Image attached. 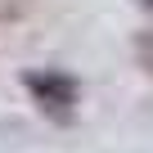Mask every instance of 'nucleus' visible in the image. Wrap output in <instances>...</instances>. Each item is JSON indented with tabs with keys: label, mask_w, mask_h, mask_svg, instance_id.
Returning <instances> with one entry per match:
<instances>
[{
	"label": "nucleus",
	"mask_w": 153,
	"mask_h": 153,
	"mask_svg": "<svg viewBox=\"0 0 153 153\" xmlns=\"http://www.w3.org/2000/svg\"><path fill=\"white\" fill-rule=\"evenodd\" d=\"M27 90L50 113H68V104H76V81H72V76H59V72H32L27 76Z\"/></svg>",
	"instance_id": "1"
},
{
	"label": "nucleus",
	"mask_w": 153,
	"mask_h": 153,
	"mask_svg": "<svg viewBox=\"0 0 153 153\" xmlns=\"http://www.w3.org/2000/svg\"><path fill=\"white\" fill-rule=\"evenodd\" d=\"M135 59H140V68L153 76V32H140V36H135Z\"/></svg>",
	"instance_id": "2"
}]
</instances>
